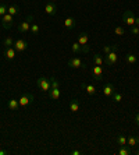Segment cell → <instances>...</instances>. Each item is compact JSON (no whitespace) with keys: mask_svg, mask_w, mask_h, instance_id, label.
<instances>
[{"mask_svg":"<svg viewBox=\"0 0 139 155\" xmlns=\"http://www.w3.org/2000/svg\"><path fill=\"white\" fill-rule=\"evenodd\" d=\"M50 83H52V88H60V83L56 77H50Z\"/></svg>","mask_w":139,"mask_h":155,"instance_id":"4dcf8cb0","label":"cell"},{"mask_svg":"<svg viewBox=\"0 0 139 155\" xmlns=\"http://www.w3.org/2000/svg\"><path fill=\"white\" fill-rule=\"evenodd\" d=\"M114 34H115V35H118V36L124 35V34H125L124 27H115V28H114Z\"/></svg>","mask_w":139,"mask_h":155,"instance_id":"1f68e13d","label":"cell"},{"mask_svg":"<svg viewBox=\"0 0 139 155\" xmlns=\"http://www.w3.org/2000/svg\"><path fill=\"white\" fill-rule=\"evenodd\" d=\"M125 60L128 64H135L136 63V56L134 53H127L125 54Z\"/></svg>","mask_w":139,"mask_h":155,"instance_id":"cb8c5ba5","label":"cell"},{"mask_svg":"<svg viewBox=\"0 0 139 155\" xmlns=\"http://www.w3.org/2000/svg\"><path fill=\"white\" fill-rule=\"evenodd\" d=\"M131 150H129L128 145H121V148H120V151H118V155H129L131 154Z\"/></svg>","mask_w":139,"mask_h":155,"instance_id":"484cf974","label":"cell"},{"mask_svg":"<svg viewBox=\"0 0 139 155\" xmlns=\"http://www.w3.org/2000/svg\"><path fill=\"white\" fill-rule=\"evenodd\" d=\"M7 106H8V109L10 110H13V112H18L20 110V102H18V99H15V98H13V99H10L8 101V104H7Z\"/></svg>","mask_w":139,"mask_h":155,"instance_id":"4fadbf2b","label":"cell"},{"mask_svg":"<svg viewBox=\"0 0 139 155\" xmlns=\"http://www.w3.org/2000/svg\"><path fill=\"white\" fill-rule=\"evenodd\" d=\"M117 61H118V54L115 53V51L104 54V63H106L107 66H114Z\"/></svg>","mask_w":139,"mask_h":155,"instance_id":"ba28073f","label":"cell"},{"mask_svg":"<svg viewBox=\"0 0 139 155\" xmlns=\"http://www.w3.org/2000/svg\"><path fill=\"white\" fill-rule=\"evenodd\" d=\"M115 141H117V144L120 145V147H121V145H127V137H125V136H121V134L115 137Z\"/></svg>","mask_w":139,"mask_h":155,"instance_id":"83f0119b","label":"cell"},{"mask_svg":"<svg viewBox=\"0 0 139 155\" xmlns=\"http://www.w3.org/2000/svg\"><path fill=\"white\" fill-rule=\"evenodd\" d=\"M93 63L95 64H97V66H103V63H104V59H103V56L102 54H99V53H95L93 54Z\"/></svg>","mask_w":139,"mask_h":155,"instance_id":"44dd1931","label":"cell"},{"mask_svg":"<svg viewBox=\"0 0 139 155\" xmlns=\"http://www.w3.org/2000/svg\"><path fill=\"white\" fill-rule=\"evenodd\" d=\"M36 85L39 87V90L42 91V92H49L50 88H52V83H50V78H47V77L42 76L38 78V81H36Z\"/></svg>","mask_w":139,"mask_h":155,"instance_id":"7a4b0ae2","label":"cell"},{"mask_svg":"<svg viewBox=\"0 0 139 155\" xmlns=\"http://www.w3.org/2000/svg\"><path fill=\"white\" fill-rule=\"evenodd\" d=\"M135 15H134V13L132 11H129V10H127V11H124L122 13V21L127 24V25H129V27H132V25H135Z\"/></svg>","mask_w":139,"mask_h":155,"instance_id":"8992f818","label":"cell"},{"mask_svg":"<svg viewBox=\"0 0 139 155\" xmlns=\"http://www.w3.org/2000/svg\"><path fill=\"white\" fill-rule=\"evenodd\" d=\"M7 13L14 17V15H17L18 13H20V7H18L17 4H10V6H8V8H7Z\"/></svg>","mask_w":139,"mask_h":155,"instance_id":"ffe728a7","label":"cell"},{"mask_svg":"<svg viewBox=\"0 0 139 155\" xmlns=\"http://www.w3.org/2000/svg\"><path fill=\"white\" fill-rule=\"evenodd\" d=\"M79 108H81V104H79V101L77 99V98H74V99H71V102H70V112H78Z\"/></svg>","mask_w":139,"mask_h":155,"instance_id":"e0dca14e","label":"cell"},{"mask_svg":"<svg viewBox=\"0 0 139 155\" xmlns=\"http://www.w3.org/2000/svg\"><path fill=\"white\" fill-rule=\"evenodd\" d=\"M138 144H139V138L135 137V136H129V137L127 138V145H128L129 148H135Z\"/></svg>","mask_w":139,"mask_h":155,"instance_id":"d6986e66","label":"cell"},{"mask_svg":"<svg viewBox=\"0 0 139 155\" xmlns=\"http://www.w3.org/2000/svg\"><path fill=\"white\" fill-rule=\"evenodd\" d=\"M92 76H93V78L96 80V81H100V80L103 78V67H102V66L95 64L92 67Z\"/></svg>","mask_w":139,"mask_h":155,"instance_id":"30bf717a","label":"cell"},{"mask_svg":"<svg viewBox=\"0 0 139 155\" xmlns=\"http://www.w3.org/2000/svg\"><path fill=\"white\" fill-rule=\"evenodd\" d=\"M14 45V39L11 38V36H7V38H4L3 39V46L4 49H7V48H11Z\"/></svg>","mask_w":139,"mask_h":155,"instance_id":"d4e9b609","label":"cell"},{"mask_svg":"<svg viewBox=\"0 0 139 155\" xmlns=\"http://www.w3.org/2000/svg\"><path fill=\"white\" fill-rule=\"evenodd\" d=\"M33 101V95L29 94V92H25V94H22L21 97L18 98V102H20V106L21 108H27L28 105H31Z\"/></svg>","mask_w":139,"mask_h":155,"instance_id":"277c9868","label":"cell"},{"mask_svg":"<svg viewBox=\"0 0 139 155\" xmlns=\"http://www.w3.org/2000/svg\"><path fill=\"white\" fill-rule=\"evenodd\" d=\"M13 24H14V17L11 14H8V13H6V14L2 17V27H3L4 29H8L13 27Z\"/></svg>","mask_w":139,"mask_h":155,"instance_id":"52a82bcc","label":"cell"},{"mask_svg":"<svg viewBox=\"0 0 139 155\" xmlns=\"http://www.w3.org/2000/svg\"><path fill=\"white\" fill-rule=\"evenodd\" d=\"M78 43L81 45L84 53H88V52H89V35L86 32H82L81 35L78 36Z\"/></svg>","mask_w":139,"mask_h":155,"instance_id":"3957f363","label":"cell"},{"mask_svg":"<svg viewBox=\"0 0 139 155\" xmlns=\"http://www.w3.org/2000/svg\"><path fill=\"white\" fill-rule=\"evenodd\" d=\"M4 56H6L8 60H14L15 56H17V51H15L13 46H11V48H7V49L4 51Z\"/></svg>","mask_w":139,"mask_h":155,"instance_id":"2e32d148","label":"cell"},{"mask_svg":"<svg viewBox=\"0 0 139 155\" xmlns=\"http://www.w3.org/2000/svg\"><path fill=\"white\" fill-rule=\"evenodd\" d=\"M0 2H2V3H4V2H6V0H0Z\"/></svg>","mask_w":139,"mask_h":155,"instance_id":"f35d334b","label":"cell"},{"mask_svg":"<svg viewBox=\"0 0 139 155\" xmlns=\"http://www.w3.org/2000/svg\"><path fill=\"white\" fill-rule=\"evenodd\" d=\"M81 88H82V90H85L88 95H95V94H96V88H95V85H92V84L82 83L81 84Z\"/></svg>","mask_w":139,"mask_h":155,"instance_id":"9a60e30c","label":"cell"},{"mask_svg":"<svg viewBox=\"0 0 139 155\" xmlns=\"http://www.w3.org/2000/svg\"><path fill=\"white\" fill-rule=\"evenodd\" d=\"M57 10H58L57 4L52 3V2H49V3L45 6V11H46V14H49V15H54L56 13H57Z\"/></svg>","mask_w":139,"mask_h":155,"instance_id":"8fae6325","label":"cell"},{"mask_svg":"<svg viewBox=\"0 0 139 155\" xmlns=\"http://www.w3.org/2000/svg\"><path fill=\"white\" fill-rule=\"evenodd\" d=\"M7 8H8V6H7V4H6V2H4V3H2V4H0V18L3 17V15L6 14V13H7Z\"/></svg>","mask_w":139,"mask_h":155,"instance_id":"f1b7e54d","label":"cell"},{"mask_svg":"<svg viewBox=\"0 0 139 155\" xmlns=\"http://www.w3.org/2000/svg\"><path fill=\"white\" fill-rule=\"evenodd\" d=\"M135 123H136V124H138V126H139V112L135 115Z\"/></svg>","mask_w":139,"mask_h":155,"instance_id":"e575fe53","label":"cell"},{"mask_svg":"<svg viewBox=\"0 0 139 155\" xmlns=\"http://www.w3.org/2000/svg\"><path fill=\"white\" fill-rule=\"evenodd\" d=\"M71 154H72V155H81V154H82V152H81V151H79V150H75V151H72V152H71Z\"/></svg>","mask_w":139,"mask_h":155,"instance_id":"d590c367","label":"cell"},{"mask_svg":"<svg viewBox=\"0 0 139 155\" xmlns=\"http://www.w3.org/2000/svg\"><path fill=\"white\" fill-rule=\"evenodd\" d=\"M50 2H52V3H56V2H57V0H50Z\"/></svg>","mask_w":139,"mask_h":155,"instance_id":"8d00e7d4","label":"cell"},{"mask_svg":"<svg viewBox=\"0 0 139 155\" xmlns=\"http://www.w3.org/2000/svg\"><path fill=\"white\" fill-rule=\"evenodd\" d=\"M68 66H70L71 69H85L86 67V64L79 58H71L68 60Z\"/></svg>","mask_w":139,"mask_h":155,"instance_id":"9c48e42d","label":"cell"},{"mask_svg":"<svg viewBox=\"0 0 139 155\" xmlns=\"http://www.w3.org/2000/svg\"><path fill=\"white\" fill-rule=\"evenodd\" d=\"M60 97H61L60 88H50V91H49V98L52 99V101H57Z\"/></svg>","mask_w":139,"mask_h":155,"instance_id":"5bb4252c","label":"cell"},{"mask_svg":"<svg viewBox=\"0 0 139 155\" xmlns=\"http://www.w3.org/2000/svg\"><path fill=\"white\" fill-rule=\"evenodd\" d=\"M29 32L32 34V35H38V34L40 32L39 25H38L36 22H32V25H31V29H29Z\"/></svg>","mask_w":139,"mask_h":155,"instance_id":"4316f807","label":"cell"},{"mask_svg":"<svg viewBox=\"0 0 139 155\" xmlns=\"http://www.w3.org/2000/svg\"><path fill=\"white\" fill-rule=\"evenodd\" d=\"M138 145H139V144H138Z\"/></svg>","mask_w":139,"mask_h":155,"instance_id":"ab89813d","label":"cell"},{"mask_svg":"<svg viewBox=\"0 0 139 155\" xmlns=\"http://www.w3.org/2000/svg\"><path fill=\"white\" fill-rule=\"evenodd\" d=\"M113 97V101L114 102H121L122 101V94H120V92H117V91H114V94L111 95Z\"/></svg>","mask_w":139,"mask_h":155,"instance_id":"f546056e","label":"cell"},{"mask_svg":"<svg viewBox=\"0 0 139 155\" xmlns=\"http://www.w3.org/2000/svg\"><path fill=\"white\" fill-rule=\"evenodd\" d=\"M71 51H72V53L74 54H81V53H84L82 52V48H81V45H79L78 42H74L71 45Z\"/></svg>","mask_w":139,"mask_h":155,"instance_id":"7402d4cb","label":"cell"},{"mask_svg":"<svg viewBox=\"0 0 139 155\" xmlns=\"http://www.w3.org/2000/svg\"><path fill=\"white\" fill-rule=\"evenodd\" d=\"M135 154H136V155H139V150H138V151H135Z\"/></svg>","mask_w":139,"mask_h":155,"instance_id":"74e56055","label":"cell"},{"mask_svg":"<svg viewBox=\"0 0 139 155\" xmlns=\"http://www.w3.org/2000/svg\"><path fill=\"white\" fill-rule=\"evenodd\" d=\"M32 21H33V15H28V17L25 18L24 21H21L18 24V32L20 34H27L29 32V29H31V25H32Z\"/></svg>","mask_w":139,"mask_h":155,"instance_id":"6da1fadb","label":"cell"},{"mask_svg":"<svg viewBox=\"0 0 139 155\" xmlns=\"http://www.w3.org/2000/svg\"><path fill=\"white\" fill-rule=\"evenodd\" d=\"M75 25H77V21H75V18H72V17H67V18H64V27L67 29H72V28H75Z\"/></svg>","mask_w":139,"mask_h":155,"instance_id":"ac0fdd59","label":"cell"},{"mask_svg":"<svg viewBox=\"0 0 139 155\" xmlns=\"http://www.w3.org/2000/svg\"><path fill=\"white\" fill-rule=\"evenodd\" d=\"M131 34L132 35H138L139 34V25H132L131 27Z\"/></svg>","mask_w":139,"mask_h":155,"instance_id":"d6a6232c","label":"cell"},{"mask_svg":"<svg viewBox=\"0 0 139 155\" xmlns=\"http://www.w3.org/2000/svg\"><path fill=\"white\" fill-rule=\"evenodd\" d=\"M118 51V45H106V46H103V53L107 54V53H110V52Z\"/></svg>","mask_w":139,"mask_h":155,"instance_id":"603a6c76","label":"cell"},{"mask_svg":"<svg viewBox=\"0 0 139 155\" xmlns=\"http://www.w3.org/2000/svg\"><path fill=\"white\" fill-rule=\"evenodd\" d=\"M13 48L17 51V53H22V52H25L27 49H28V42H27L25 39H22V38H20V39L14 41Z\"/></svg>","mask_w":139,"mask_h":155,"instance_id":"5b68a950","label":"cell"},{"mask_svg":"<svg viewBox=\"0 0 139 155\" xmlns=\"http://www.w3.org/2000/svg\"><path fill=\"white\" fill-rule=\"evenodd\" d=\"M114 91H115V88L111 83H107L106 85L103 87V95L104 97H111V95L114 94Z\"/></svg>","mask_w":139,"mask_h":155,"instance_id":"7c38bea8","label":"cell"},{"mask_svg":"<svg viewBox=\"0 0 139 155\" xmlns=\"http://www.w3.org/2000/svg\"><path fill=\"white\" fill-rule=\"evenodd\" d=\"M10 154V151H7V150H0V155H7Z\"/></svg>","mask_w":139,"mask_h":155,"instance_id":"836d02e7","label":"cell"}]
</instances>
